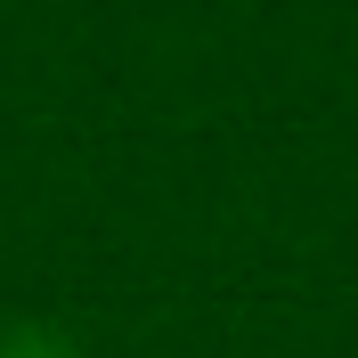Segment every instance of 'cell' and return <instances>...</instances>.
I'll return each mask as SVG.
<instances>
[{
  "mask_svg": "<svg viewBox=\"0 0 358 358\" xmlns=\"http://www.w3.org/2000/svg\"><path fill=\"white\" fill-rule=\"evenodd\" d=\"M0 358H82V350H73L57 326H8V334H0Z\"/></svg>",
  "mask_w": 358,
  "mask_h": 358,
  "instance_id": "6da1fadb",
  "label": "cell"
}]
</instances>
